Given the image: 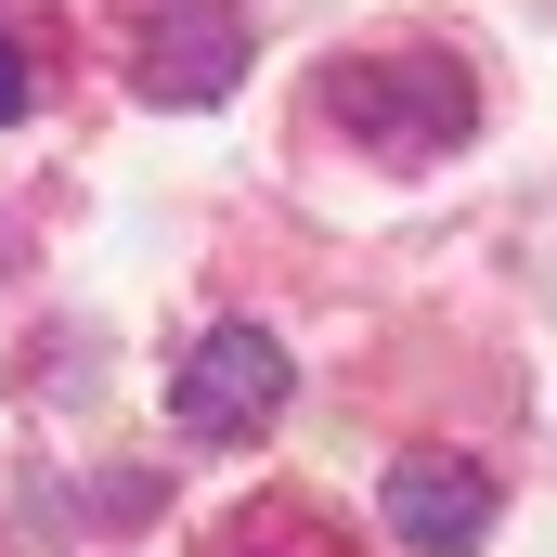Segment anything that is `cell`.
<instances>
[{
    "label": "cell",
    "instance_id": "obj_3",
    "mask_svg": "<svg viewBox=\"0 0 557 557\" xmlns=\"http://www.w3.org/2000/svg\"><path fill=\"white\" fill-rule=\"evenodd\" d=\"M247 78V0H143L131 13V91L143 104H221Z\"/></svg>",
    "mask_w": 557,
    "mask_h": 557
},
{
    "label": "cell",
    "instance_id": "obj_2",
    "mask_svg": "<svg viewBox=\"0 0 557 557\" xmlns=\"http://www.w3.org/2000/svg\"><path fill=\"white\" fill-rule=\"evenodd\" d=\"M285 389H298V363L260 324H208L182 350V376H169V416H182V441H260L285 416Z\"/></svg>",
    "mask_w": 557,
    "mask_h": 557
},
{
    "label": "cell",
    "instance_id": "obj_5",
    "mask_svg": "<svg viewBox=\"0 0 557 557\" xmlns=\"http://www.w3.org/2000/svg\"><path fill=\"white\" fill-rule=\"evenodd\" d=\"M221 557H350V532L311 506V493H260L221 519Z\"/></svg>",
    "mask_w": 557,
    "mask_h": 557
},
{
    "label": "cell",
    "instance_id": "obj_4",
    "mask_svg": "<svg viewBox=\"0 0 557 557\" xmlns=\"http://www.w3.org/2000/svg\"><path fill=\"white\" fill-rule=\"evenodd\" d=\"M376 506H389V532L428 545V557H480L493 545V467H467V454H403Z\"/></svg>",
    "mask_w": 557,
    "mask_h": 557
},
{
    "label": "cell",
    "instance_id": "obj_6",
    "mask_svg": "<svg viewBox=\"0 0 557 557\" xmlns=\"http://www.w3.org/2000/svg\"><path fill=\"white\" fill-rule=\"evenodd\" d=\"M26 104H39V65H26V52H13V39H0V131H13V117H26Z\"/></svg>",
    "mask_w": 557,
    "mask_h": 557
},
{
    "label": "cell",
    "instance_id": "obj_1",
    "mask_svg": "<svg viewBox=\"0 0 557 557\" xmlns=\"http://www.w3.org/2000/svg\"><path fill=\"white\" fill-rule=\"evenodd\" d=\"M324 131H350L363 156H454L480 131V78L441 52V39H389V52H337L311 78Z\"/></svg>",
    "mask_w": 557,
    "mask_h": 557
}]
</instances>
